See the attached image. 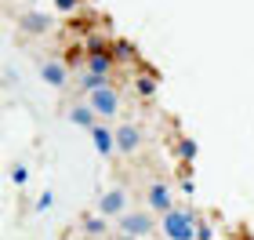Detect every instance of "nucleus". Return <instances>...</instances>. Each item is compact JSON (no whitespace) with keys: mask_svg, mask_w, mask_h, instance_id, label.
<instances>
[{"mask_svg":"<svg viewBox=\"0 0 254 240\" xmlns=\"http://www.w3.org/2000/svg\"><path fill=\"white\" fill-rule=\"evenodd\" d=\"M160 237L164 240H200V215L189 204H175L167 215H160Z\"/></svg>","mask_w":254,"mask_h":240,"instance_id":"f257e3e1","label":"nucleus"},{"mask_svg":"<svg viewBox=\"0 0 254 240\" xmlns=\"http://www.w3.org/2000/svg\"><path fill=\"white\" fill-rule=\"evenodd\" d=\"M84 102L95 109V117H98L102 124H113V120L124 113V91H120L117 84H102V87H95Z\"/></svg>","mask_w":254,"mask_h":240,"instance_id":"f03ea898","label":"nucleus"},{"mask_svg":"<svg viewBox=\"0 0 254 240\" xmlns=\"http://www.w3.org/2000/svg\"><path fill=\"white\" fill-rule=\"evenodd\" d=\"M117 233L124 237H134V240H149L160 233V219L149 208H131L127 215H120L117 219Z\"/></svg>","mask_w":254,"mask_h":240,"instance_id":"7ed1b4c3","label":"nucleus"},{"mask_svg":"<svg viewBox=\"0 0 254 240\" xmlns=\"http://www.w3.org/2000/svg\"><path fill=\"white\" fill-rule=\"evenodd\" d=\"M80 70L95 73L102 84H113V77H117V55H113V44H91L84 51V59H80Z\"/></svg>","mask_w":254,"mask_h":240,"instance_id":"20e7f679","label":"nucleus"},{"mask_svg":"<svg viewBox=\"0 0 254 240\" xmlns=\"http://www.w3.org/2000/svg\"><path fill=\"white\" fill-rule=\"evenodd\" d=\"M175 182H167V178H149L145 186H142V208H149L160 219V215H167L171 208H175Z\"/></svg>","mask_w":254,"mask_h":240,"instance_id":"39448f33","label":"nucleus"},{"mask_svg":"<svg viewBox=\"0 0 254 240\" xmlns=\"http://www.w3.org/2000/svg\"><path fill=\"white\" fill-rule=\"evenodd\" d=\"M95 211H98V215H106L109 222H117L120 215L131 211V189H127V186H109V189H102V193H98Z\"/></svg>","mask_w":254,"mask_h":240,"instance_id":"423d86ee","label":"nucleus"},{"mask_svg":"<svg viewBox=\"0 0 254 240\" xmlns=\"http://www.w3.org/2000/svg\"><path fill=\"white\" fill-rule=\"evenodd\" d=\"M113 131H117V153L120 157H138L145 150V128L138 120H120V124H113Z\"/></svg>","mask_w":254,"mask_h":240,"instance_id":"0eeeda50","label":"nucleus"},{"mask_svg":"<svg viewBox=\"0 0 254 240\" xmlns=\"http://www.w3.org/2000/svg\"><path fill=\"white\" fill-rule=\"evenodd\" d=\"M40 80L55 91H65L76 80V70H69L62 59H40Z\"/></svg>","mask_w":254,"mask_h":240,"instance_id":"6e6552de","label":"nucleus"},{"mask_svg":"<svg viewBox=\"0 0 254 240\" xmlns=\"http://www.w3.org/2000/svg\"><path fill=\"white\" fill-rule=\"evenodd\" d=\"M113 230H117V222H109L106 215H98V211H87V215L76 219V233H84L87 240H106Z\"/></svg>","mask_w":254,"mask_h":240,"instance_id":"1a4fd4ad","label":"nucleus"},{"mask_svg":"<svg viewBox=\"0 0 254 240\" xmlns=\"http://www.w3.org/2000/svg\"><path fill=\"white\" fill-rule=\"evenodd\" d=\"M51 26H55V15H48V11H22L18 18V29L26 37H44V33H51Z\"/></svg>","mask_w":254,"mask_h":240,"instance_id":"9d476101","label":"nucleus"},{"mask_svg":"<svg viewBox=\"0 0 254 240\" xmlns=\"http://www.w3.org/2000/svg\"><path fill=\"white\" fill-rule=\"evenodd\" d=\"M87 139H91V146H95V153L102 160H109L113 153H117V131H113V124H98V128H91Z\"/></svg>","mask_w":254,"mask_h":240,"instance_id":"9b49d317","label":"nucleus"},{"mask_svg":"<svg viewBox=\"0 0 254 240\" xmlns=\"http://www.w3.org/2000/svg\"><path fill=\"white\" fill-rule=\"evenodd\" d=\"M65 120L73 124V128H84V131H91V128H98V124H102V120L95 117V109H91L84 98H80V102H73V106L65 109Z\"/></svg>","mask_w":254,"mask_h":240,"instance_id":"f8f14e48","label":"nucleus"},{"mask_svg":"<svg viewBox=\"0 0 254 240\" xmlns=\"http://www.w3.org/2000/svg\"><path fill=\"white\" fill-rule=\"evenodd\" d=\"M178 160H182V164H192V160H196V142L186 139V135L178 139Z\"/></svg>","mask_w":254,"mask_h":240,"instance_id":"ddd939ff","label":"nucleus"},{"mask_svg":"<svg viewBox=\"0 0 254 240\" xmlns=\"http://www.w3.org/2000/svg\"><path fill=\"white\" fill-rule=\"evenodd\" d=\"M134 91H138L142 98H153V95H156V80H153V77H138Z\"/></svg>","mask_w":254,"mask_h":240,"instance_id":"4468645a","label":"nucleus"},{"mask_svg":"<svg viewBox=\"0 0 254 240\" xmlns=\"http://www.w3.org/2000/svg\"><path fill=\"white\" fill-rule=\"evenodd\" d=\"M11 182H15V186H26V182H29V167H11Z\"/></svg>","mask_w":254,"mask_h":240,"instance_id":"2eb2a0df","label":"nucleus"},{"mask_svg":"<svg viewBox=\"0 0 254 240\" xmlns=\"http://www.w3.org/2000/svg\"><path fill=\"white\" fill-rule=\"evenodd\" d=\"M80 7V0H55V11L59 15H69V11H76Z\"/></svg>","mask_w":254,"mask_h":240,"instance_id":"dca6fc26","label":"nucleus"},{"mask_svg":"<svg viewBox=\"0 0 254 240\" xmlns=\"http://www.w3.org/2000/svg\"><path fill=\"white\" fill-rule=\"evenodd\" d=\"M48 208H51V193H44V197L37 200V211H48Z\"/></svg>","mask_w":254,"mask_h":240,"instance_id":"f3484780","label":"nucleus"},{"mask_svg":"<svg viewBox=\"0 0 254 240\" xmlns=\"http://www.w3.org/2000/svg\"><path fill=\"white\" fill-rule=\"evenodd\" d=\"M65 240H87V237L84 233H73V237H65Z\"/></svg>","mask_w":254,"mask_h":240,"instance_id":"a211bd4d","label":"nucleus"},{"mask_svg":"<svg viewBox=\"0 0 254 240\" xmlns=\"http://www.w3.org/2000/svg\"><path fill=\"white\" fill-rule=\"evenodd\" d=\"M113 240H134V237H124V233H117V237H113Z\"/></svg>","mask_w":254,"mask_h":240,"instance_id":"6ab92c4d","label":"nucleus"},{"mask_svg":"<svg viewBox=\"0 0 254 240\" xmlns=\"http://www.w3.org/2000/svg\"><path fill=\"white\" fill-rule=\"evenodd\" d=\"M244 240H254V237H244Z\"/></svg>","mask_w":254,"mask_h":240,"instance_id":"aec40b11","label":"nucleus"}]
</instances>
